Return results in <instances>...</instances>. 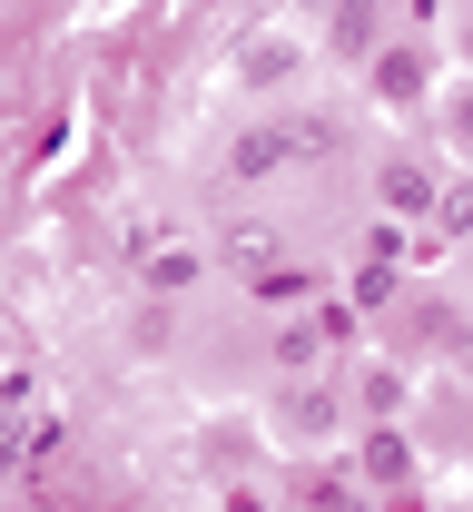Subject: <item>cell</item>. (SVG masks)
<instances>
[{
    "label": "cell",
    "mask_w": 473,
    "mask_h": 512,
    "mask_svg": "<svg viewBox=\"0 0 473 512\" xmlns=\"http://www.w3.org/2000/svg\"><path fill=\"white\" fill-rule=\"evenodd\" d=\"M306 69V50L286 40V30H267V40H247V60H237V89H286Z\"/></svg>",
    "instance_id": "6"
},
{
    "label": "cell",
    "mask_w": 473,
    "mask_h": 512,
    "mask_svg": "<svg viewBox=\"0 0 473 512\" xmlns=\"http://www.w3.org/2000/svg\"><path fill=\"white\" fill-rule=\"evenodd\" d=\"M207 276V247H188V237H168V247L148 256V296H188Z\"/></svg>",
    "instance_id": "7"
},
{
    "label": "cell",
    "mask_w": 473,
    "mask_h": 512,
    "mask_svg": "<svg viewBox=\"0 0 473 512\" xmlns=\"http://www.w3.org/2000/svg\"><path fill=\"white\" fill-rule=\"evenodd\" d=\"M326 512H365V503H345V493H326Z\"/></svg>",
    "instance_id": "13"
},
{
    "label": "cell",
    "mask_w": 473,
    "mask_h": 512,
    "mask_svg": "<svg viewBox=\"0 0 473 512\" xmlns=\"http://www.w3.org/2000/svg\"><path fill=\"white\" fill-rule=\"evenodd\" d=\"M355 473H365L375 493H395V483H414V434L395 424V414H385V424L365 434V453H355Z\"/></svg>",
    "instance_id": "5"
},
{
    "label": "cell",
    "mask_w": 473,
    "mask_h": 512,
    "mask_svg": "<svg viewBox=\"0 0 473 512\" xmlns=\"http://www.w3.org/2000/svg\"><path fill=\"white\" fill-rule=\"evenodd\" d=\"M355 404H365L375 424H385V414H405V365H365V375H355Z\"/></svg>",
    "instance_id": "11"
},
{
    "label": "cell",
    "mask_w": 473,
    "mask_h": 512,
    "mask_svg": "<svg viewBox=\"0 0 473 512\" xmlns=\"http://www.w3.org/2000/svg\"><path fill=\"white\" fill-rule=\"evenodd\" d=\"M375 207H385L395 227H414V217H434V207H444V168H434L424 148H395V158L375 168Z\"/></svg>",
    "instance_id": "2"
},
{
    "label": "cell",
    "mask_w": 473,
    "mask_h": 512,
    "mask_svg": "<svg viewBox=\"0 0 473 512\" xmlns=\"http://www.w3.org/2000/svg\"><path fill=\"white\" fill-rule=\"evenodd\" d=\"M227 512H267V493H227Z\"/></svg>",
    "instance_id": "12"
},
{
    "label": "cell",
    "mask_w": 473,
    "mask_h": 512,
    "mask_svg": "<svg viewBox=\"0 0 473 512\" xmlns=\"http://www.w3.org/2000/svg\"><path fill=\"white\" fill-rule=\"evenodd\" d=\"M267 424L286 434V444L306 453V444H336V424H345V394L326 365H306V375H286L276 384V404H267Z\"/></svg>",
    "instance_id": "1"
},
{
    "label": "cell",
    "mask_w": 473,
    "mask_h": 512,
    "mask_svg": "<svg viewBox=\"0 0 473 512\" xmlns=\"http://www.w3.org/2000/svg\"><path fill=\"white\" fill-rule=\"evenodd\" d=\"M296 158H326V119L306 128V119H286V128H247L237 138V178H276V168H296Z\"/></svg>",
    "instance_id": "3"
},
{
    "label": "cell",
    "mask_w": 473,
    "mask_h": 512,
    "mask_svg": "<svg viewBox=\"0 0 473 512\" xmlns=\"http://www.w3.org/2000/svg\"><path fill=\"white\" fill-rule=\"evenodd\" d=\"M375 40H385V0H345L336 10V60H365Z\"/></svg>",
    "instance_id": "9"
},
{
    "label": "cell",
    "mask_w": 473,
    "mask_h": 512,
    "mask_svg": "<svg viewBox=\"0 0 473 512\" xmlns=\"http://www.w3.org/2000/svg\"><path fill=\"white\" fill-rule=\"evenodd\" d=\"M365 89H375L385 109H414V99H424V50H414V40H375V50H365Z\"/></svg>",
    "instance_id": "4"
},
{
    "label": "cell",
    "mask_w": 473,
    "mask_h": 512,
    "mask_svg": "<svg viewBox=\"0 0 473 512\" xmlns=\"http://www.w3.org/2000/svg\"><path fill=\"white\" fill-rule=\"evenodd\" d=\"M247 296H257V306H276V316H286V306H316V276H306V266H267V276H257Z\"/></svg>",
    "instance_id": "10"
},
{
    "label": "cell",
    "mask_w": 473,
    "mask_h": 512,
    "mask_svg": "<svg viewBox=\"0 0 473 512\" xmlns=\"http://www.w3.org/2000/svg\"><path fill=\"white\" fill-rule=\"evenodd\" d=\"M306 365H326V316H286L276 325V375H306Z\"/></svg>",
    "instance_id": "8"
}]
</instances>
